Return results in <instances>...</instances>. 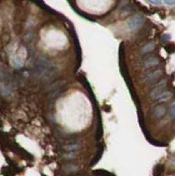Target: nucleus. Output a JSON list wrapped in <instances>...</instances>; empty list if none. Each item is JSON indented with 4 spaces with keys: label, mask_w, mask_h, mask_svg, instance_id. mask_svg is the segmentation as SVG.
Segmentation results:
<instances>
[{
    "label": "nucleus",
    "mask_w": 175,
    "mask_h": 176,
    "mask_svg": "<svg viewBox=\"0 0 175 176\" xmlns=\"http://www.w3.org/2000/svg\"><path fill=\"white\" fill-rule=\"evenodd\" d=\"M166 80H163V81H161L159 85H157V87L154 88L152 91H151V96L153 98V99H155L159 94H160L162 92H163V90H164V88L166 87Z\"/></svg>",
    "instance_id": "obj_1"
},
{
    "label": "nucleus",
    "mask_w": 175,
    "mask_h": 176,
    "mask_svg": "<svg viewBox=\"0 0 175 176\" xmlns=\"http://www.w3.org/2000/svg\"><path fill=\"white\" fill-rule=\"evenodd\" d=\"M143 23V18H141L140 16H136L135 18H133L130 22H129V27L136 30V28H138Z\"/></svg>",
    "instance_id": "obj_2"
},
{
    "label": "nucleus",
    "mask_w": 175,
    "mask_h": 176,
    "mask_svg": "<svg viewBox=\"0 0 175 176\" xmlns=\"http://www.w3.org/2000/svg\"><path fill=\"white\" fill-rule=\"evenodd\" d=\"M163 74V72L162 70H156L152 72H150L147 74L146 76V80L148 81H153V80H156L158 79L161 75Z\"/></svg>",
    "instance_id": "obj_3"
},
{
    "label": "nucleus",
    "mask_w": 175,
    "mask_h": 176,
    "mask_svg": "<svg viewBox=\"0 0 175 176\" xmlns=\"http://www.w3.org/2000/svg\"><path fill=\"white\" fill-rule=\"evenodd\" d=\"M173 96V93L171 92H162L160 94H159L154 99L158 101H166Z\"/></svg>",
    "instance_id": "obj_4"
},
{
    "label": "nucleus",
    "mask_w": 175,
    "mask_h": 176,
    "mask_svg": "<svg viewBox=\"0 0 175 176\" xmlns=\"http://www.w3.org/2000/svg\"><path fill=\"white\" fill-rule=\"evenodd\" d=\"M159 63V59L157 57H151V58H149V59H147L144 62V66L145 68H149V67L158 65Z\"/></svg>",
    "instance_id": "obj_5"
},
{
    "label": "nucleus",
    "mask_w": 175,
    "mask_h": 176,
    "mask_svg": "<svg viewBox=\"0 0 175 176\" xmlns=\"http://www.w3.org/2000/svg\"><path fill=\"white\" fill-rule=\"evenodd\" d=\"M166 107L164 106H157L154 109L153 112L155 114V115H157L158 117H162L165 114H166Z\"/></svg>",
    "instance_id": "obj_6"
},
{
    "label": "nucleus",
    "mask_w": 175,
    "mask_h": 176,
    "mask_svg": "<svg viewBox=\"0 0 175 176\" xmlns=\"http://www.w3.org/2000/svg\"><path fill=\"white\" fill-rule=\"evenodd\" d=\"M155 48V45L153 43H148L147 45H145L143 49V53H149L151 50H153V49Z\"/></svg>",
    "instance_id": "obj_7"
},
{
    "label": "nucleus",
    "mask_w": 175,
    "mask_h": 176,
    "mask_svg": "<svg viewBox=\"0 0 175 176\" xmlns=\"http://www.w3.org/2000/svg\"><path fill=\"white\" fill-rule=\"evenodd\" d=\"M170 115L172 118H175V103H174L170 109Z\"/></svg>",
    "instance_id": "obj_8"
},
{
    "label": "nucleus",
    "mask_w": 175,
    "mask_h": 176,
    "mask_svg": "<svg viewBox=\"0 0 175 176\" xmlns=\"http://www.w3.org/2000/svg\"><path fill=\"white\" fill-rule=\"evenodd\" d=\"M151 3H152L153 4H156V5H160L162 4L161 0H150Z\"/></svg>",
    "instance_id": "obj_9"
},
{
    "label": "nucleus",
    "mask_w": 175,
    "mask_h": 176,
    "mask_svg": "<svg viewBox=\"0 0 175 176\" xmlns=\"http://www.w3.org/2000/svg\"><path fill=\"white\" fill-rule=\"evenodd\" d=\"M164 1L166 4H169V5H174L175 4V0H164Z\"/></svg>",
    "instance_id": "obj_10"
}]
</instances>
